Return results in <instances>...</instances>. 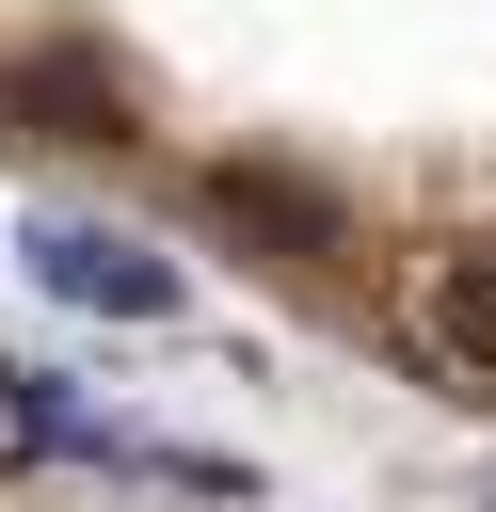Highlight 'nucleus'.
<instances>
[{"label":"nucleus","mask_w":496,"mask_h":512,"mask_svg":"<svg viewBox=\"0 0 496 512\" xmlns=\"http://www.w3.org/2000/svg\"><path fill=\"white\" fill-rule=\"evenodd\" d=\"M32 272H48V304H80V320H176V256H144V240H112V224H32Z\"/></svg>","instance_id":"obj_1"},{"label":"nucleus","mask_w":496,"mask_h":512,"mask_svg":"<svg viewBox=\"0 0 496 512\" xmlns=\"http://www.w3.org/2000/svg\"><path fill=\"white\" fill-rule=\"evenodd\" d=\"M432 352H448L464 384H496V256H448V288H432Z\"/></svg>","instance_id":"obj_2"}]
</instances>
